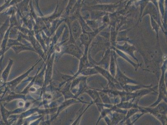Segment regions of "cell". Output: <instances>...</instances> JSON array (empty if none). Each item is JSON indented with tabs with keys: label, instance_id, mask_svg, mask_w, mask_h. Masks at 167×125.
<instances>
[{
	"label": "cell",
	"instance_id": "1",
	"mask_svg": "<svg viewBox=\"0 0 167 125\" xmlns=\"http://www.w3.org/2000/svg\"><path fill=\"white\" fill-rule=\"evenodd\" d=\"M72 31H73V33L74 34L76 35L78 34V33L79 31V30H80V28L78 26V23L77 22H74L72 26Z\"/></svg>",
	"mask_w": 167,
	"mask_h": 125
}]
</instances>
